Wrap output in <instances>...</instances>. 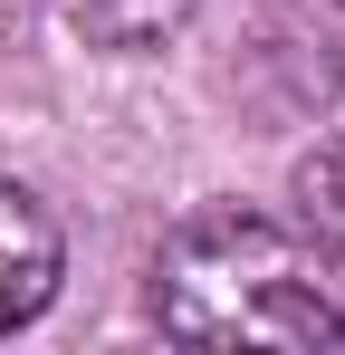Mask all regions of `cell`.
Returning <instances> with one entry per match:
<instances>
[{
    "mask_svg": "<svg viewBox=\"0 0 345 355\" xmlns=\"http://www.w3.org/2000/svg\"><path fill=\"white\" fill-rule=\"evenodd\" d=\"M154 317L182 346H345V250L269 211H192L154 250Z\"/></svg>",
    "mask_w": 345,
    "mask_h": 355,
    "instance_id": "1",
    "label": "cell"
},
{
    "mask_svg": "<svg viewBox=\"0 0 345 355\" xmlns=\"http://www.w3.org/2000/svg\"><path fill=\"white\" fill-rule=\"evenodd\" d=\"M48 297H57V221L39 192L0 182V336L29 327Z\"/></svg>",
    "mask_w": 345,
    "mask_h": 355,
    "instance_id": "2",
    "label": "cell"
},
{
    "mask_svg": "<svg viewBox=\"0 0 345 355\" xmlns=\"http://www.w3.org/2000/svg\"><path fill=\"white\" fill-rule=\"evenodd\" d=\"M67 10H77V29L96 49H163L192 19V0H67Z\"/></svg>",
    "mask_w": 345,
    "mask_h": 355,
    "instance_id": "3",
    "label": "cell"
},
{
    "mask_svg": "<svg viewBox=\"0 0 345 355\" xmlns=\"http://www.w3.org/2000/svg\"><path fill=\"white\" fill-rule=\"evenodd\" d=\"M297 211H307V231L326 240V250H345V135L297 164Z\"/></svg>",
    "mask_w": 345,
    "mask_h": 355,
    "instance_id": "4",
    "label": "cell"
}]
</instances>
